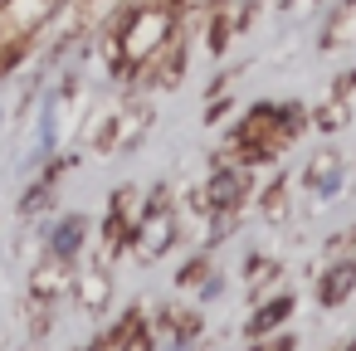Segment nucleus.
I'll use <instances>...</instances> for the list:
<instances>
[{"label": "nucleus", "mask_w": 356, "mask_h": 351, "mask_svg": "<svg viewBox=\"0 0 356 351\" xmlns=\"http://www.w3.org/2000/svg\"><path fill=\"white\" fill-rule=\"evenodd\" d=\"M288 317H293V293H283V297H268V302H264V307L249 317V336H254V341H259V336H273V332H278Z\"/></svg>", "instance_id": "f03ea898"}, {"label": "nucleus", "mask_w": 356, "mask_h": 351, "mask_svg": "<svg viewBox=\"0 0 356 351\" xmlns=\"http://www.w3.org/2000/svg\"><path fill=\"white\" fill-rule=\"evenodd\" d=\"M341 351H356V346H341Z\"/></svg>", "instance_id": "0eeeda50"}, {"label": "nucleus", "mask_w": 356, "mask_h": 351, "mask_svg": "<svg viewBox=\"0 0 356 351\" xmlns=\"http://www.w3.org/2000/svg\"><path fill=\"white\" fill-rule=\"evenodd\" d=\"M356 288V263L351 259H341V263H332L327 268V278L317 283V302L322 307H337V302H346V293Z\"/></svg>", "instance_id": "f257e3e1"}, {"label": "nucleus", "mask_w": 356, "mask_h": 351, "mask_svg": "<svg viewBox=\"0 0 356 351\" xmlns=\"http://www.w3.org/2000/svg\"><path fill=\"white\" fill-rule=\"evenodd\" d=\"M210 200H215V205H239V200H244V176H239V171H225V176H215V186H210Z\"/></svg>", "instance_id": "39448f33"}, {"label": "nucleus", "mask_w": 356, "mask_h": 351, "mask_svg": "<svg viewBox=\"0 0 356 351\" xmlns=\"http://www.w3.org/2000/svg\"><path fill=\"white\" fill-rule=\"evenodd\" d=\"M307 186H312V195H337V190H341V156L322 152V156L307 166Z\"/></svg>", "instance_id": "7ed1b4c3"}, {"label": "nucleus", "mask_w": 356, "mask_h": 351, "mask_svg": "<svg viewBox=\"0 0 356 351\" xmlns=\"http://www.w3.org/2000/svg\"><path fill=\"white\" fill-rule=\"evenodd\" d=\"M254 351H293V336L288 332H273V336H259Z\"/></svg>", "instance_id": "423d86ee"}, {"label": "nucleus", "mask_w": 356, "mask_h": 351, "mask_svg": "<svg viewBox=\"0 0 356 351\" xmlns=\"http://www.w3.org/2000/svg\"><path fill=\"white\" fill-rule=\"evenodd\" d=\"M351 40H356V0H346L327 25V44H351Z\"/></svg>", "instance_id": "20e7f679"}, {"label": "nucleus", "mask_w": 356, "mask_h": 351, "mask_svg": "<svg viewBox=\"0 0 356 351\" xmlns=\"http://www.w3.org/2000/svg\"><path fill=\"white\" fill-rule=\"evenodd\" d=\"M273 6H283V0H273Z\"/></svg>", "instance_id": "6e6552de"}]
</instances>
